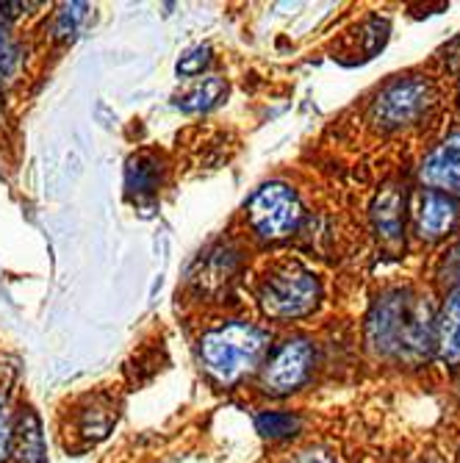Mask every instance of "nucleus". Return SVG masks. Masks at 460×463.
<instances>
[{
	"label": "nucleus",
	"instance_id": "19",
	"mask_svg": "<svg viewBox=\"0 0 460 463\" xmlns=\"http://www.w3.org/2000/svg\"><path fill=\"white\" fill-rule=\"evenodd\" d=\"M12 444V422H9V413H6V402L0 400V460L6 458Z\"/></svg>",
	"mask_w": 460,
	"mask_h": 463
},
{
	"label": "nucleus",
	"instance_id": "6",
	"mask_svg": "<svg viewBox=\"0 0 460 463\" xmlns=\"http://www.w3.org/2000/svg\"><path fill=\"white\" fill-rule=\"evenodd\" d=\"M311 369H314V347H311V342H305V339L286 342L267 361L264 374H261V386L269 394H288V392L300 389L308 381Z\"/></svg>",
	"mask_w": 460,
	"mask_h": 463
},
{
	"label": "nucleus",
	"instance_id": "8",
	"mask_svg": "<svg viewBox=\"0 0 460 463\" xmlns=\"http://www.w3.org/2000/svg\"><path fill=\"white\" fill-rule=\"evenodd\" d=\"M457 222V205L452 197L438 192H422L416 203V228L422 239H441Z\"/></svg>",
	"mask_w": 460,
	"mask_h": 463
},
{
	"label": "nucleus",
	"instance_id": "4",
	"mask_svg": "<svg viewBox=\"0 0 460 463\" xmlns=\"http://www.w3.org/2000/svg\"><path fill=\"white\" fill-rule=\"evenodd\" d=\"M436 103V90L427 78L410 75L397 78L371 103V119L380 125L383 131H397L405 125H413L422 119Z\"/></svg>",
	"mask_w": 460,
	"mask_h": 463
},
{
	"label": "nucleus",
	"instance_id": "1",
	"mask_svg": "<svg viewBox=\"0 0 460 463\" xmlns=\"http://www.w3.org/2000/svg\"><path fill=\"white\" fill-rule=\"evenodd\" d=\"M369 347L380 358L419 366L436 347V319L425 294L394 288L374 303L366 322Z\"/></svg>",
	"mask_w": 460,
	"mask_h": 463
},
{
	"label": "nucleus",
	"instance_id": "3",
	"mask_svg": "<svg viewBox=\"0 0 460 463\" xmlns=\"http://www.w3.org/2000/svg\"><path fill=\"white\" fill-rule=\"evenodd\" d=\"M322 288L314 272L300 264H286L269 272L258 288V303L272 319H297L319 306Z\"/></svg>",
	"mask_w": 460,
	"mask_h": 463
},
{
	"label": "nucleus",
	"instance_id": "7",
	"mask_svg": "<svg viewBox=\"0 0 460 463\" xmlns=\"http://www.w3.org/2000/svg\"><path fill=\"white\" fill-rule=\"evenodd\" d=\"M419 178L430 192L446 194V197H460V134H452L444 139L425 161Z\"/></svg>",
	"mask_w": 460,
	"mask_h": 463
},
{
	"label": "nucleus",
	"instance_id": "18",
	"mask_svg": "<svg viewBox=\"0 0 460 463\" xmlns=\"http://www.w3.org/2000/svg\"><path fill=\"white\" fill-rule=\"evenodd\" d=\"M83 9H87V6H64V9L59 12L56 31H59L61 36L72 33V31H75V25H78V20L83 17Z\"/></svg>",
	"mask_w": 460,
	"mask_h": 463
},
{
	"label": "nucleus",
	"instance_id": "10",
	"mask_svg": "<svg viewBox=\"0 0 460 463\" xmlns=\"http://www.w3.org/2000/svg\"><path fill=\"white\" fill-rule=\"evenodd\" d=\"M436 345H438V355L449 366L460 364V286L449 291V298L441 308V317L436 322Z\"/></svg>",
	"mask_w": 460,
	"mask_h": 463
},
{
	"label": "nucleus",
	"instance_id": "20",
	"mask_svg": "<svg viewBox=\"0 0 460 463\" xmlns=\"http://www.w3.org/2000/svg\"><path fill=\"white\" fill-rule=\"evenodd\" d=\"M295 463H336V460H333V455L324 449H305L295 458Z\"/></svg>",
	"mask_w": 460,
	"mask_h": 463
},
{
	"label": "nucleus",
	"instance_id": "17",
	"mask_svg": "<svg viewBox=\"0 0 460 463\" xmlns=\"http://www.w3.org/2000/svg\"><path fill=\"white\" fill-rule=\"evenodd\" d=\"M208 61H211V48H208V45H200V48L189 51V53L178 61V72H181V75H189V78H197V75H202V70L208 67Z\"/></svg>",
	"mask_w": 460,
	"mask_h": 463
},
{
	"label": "nucleus",
	"instance_id": "15",
	"mask_svg": "<svg viewBox=\"0 0 460 463\" xmlns=\"http://www.w3.org/2000/svg\"><path fill=\"white\" fill-rule=\"evenodd\" d=\"M20 64V48L9 28L0 25V83H6Z\"/></svg>",
	"mask_w": 460,
	"mask_h": 463
},
{
	"label": "nucleus",
	"instance_id": "13",
	"mask_svg": "<svg viewBox=\"0 0 460 463\" xmlns=\"http://www.w3.org/2000/svg\"><path fill=\"white\" fill-rule=\"evenodd\" d=\"M225 92H228L225 80L217 78V75H208V78H200L192 90H186L178 98V106L183 111H208V109L217 106L225 98Z\"/></svg>",
	"mask_w": 460,
	"mask_h": 463
},
{
	"label": "nucleus",
	"instance_id": "11",
	"mask_svg": "<svg viewBox=\"0 0 460 463\" xmlns=\"http://www.w3.org/2000/svg\"><path fill=\"white\" fill-rule=\"evenodd\" d=\"M389 20H380V17H371L366 23H361L350 36V48L347 53L352 56V61H369L378 51H383V45L389 42Z\"/></svg>",
	"mask_w": 460,
	"mask_h": 463
},
{
	"label": "nucleus",
	"instance_id": "14",
	"mask_svg": "<svg viewBox=\"0 0 460 463\" xmlns=\"http://www.w3.org/2000/svg\"><path fill=\"white\" fill-rule=\"evenodd\" d=\"M256 428L267 439H288L300 430V419L295 413H283V411H267L256 416Z\"/></svg>",
	"mask_w": 460,
	"mask_h": 463
},
{
	"label": "nucleus",
	"instance_id": "9",
	"mask_svg": "<svg viewBox=\"0 0 460 463\" xmlns=\"http://www.w3.org/2000/svg\"><path fill=\"white\" fill-rule=\"evenodd\" d=\"M371 222L378 236L386 244L402 241V225H405V197L397 186H386L371 205Z\"/></svg>",
	"mask_w": 460,
	"mask_h": 463
},
{
	"label": "nucleus",
	"instance_id": "5",
	"mask_svg": "<svg viewBox=\"0 0 460 463\" xmlns=\"http://www.w3.org/2000/svg\"><path fill=\"white\" fill-rule=\"evenodd\" d=\"M253 231L264 239H283L295 233L303 220V205L286 184H269L258 189L247 205Z\"/></svg>",
	"mask_w": 460,
	"mask_h": 463
},
{
	"label": "nucleus",
	"instance_id": "16",
	"mask_svg": "<svg viewBox=\"0 0 460 463\" xmlns=\"http://www.w3.org/2000/svg\"><path fill=\"white\" fill-rule=\"evenodd\" d=\"M158 181V170L155 164H147L145 158L134 161V166L128 170V186L136 189V192H150Z\"/></svg>",
	"mask_w": 460,
	"mask_h": 463
},
{
	"label": "nucleus",
	"instance_id": "2",
	"mask_svg": "<svg viewBox=\"0 0 460 463\" xmlns=\"http://www.w3.org/2000/svg\"><path fill=\"white\" fill-rule=\"evenodd\" d=\"M267 350V333L247 322H228L202 335L200 361L220 383H236L253 372Z\"/></svg>",
	"mask_w": 460,
	"mask_h": 463
},
{
	"label": "nucleus",
	"instance_id": "12",
	"mask_svg": "<svg viewBox=\"0 0 460 463\" xmlns=\"http://www.w3.org/2000/svg\"><path fill=\"white\" fill-rule=\"evenodd\" d=\"M12 441H14V455L20 463H45V441H42L39 422L31 411L20 416L17 428H12Z\"/></svg>",
	"mask_w": 460,
	"mask_h": 463
}]
</instances>
